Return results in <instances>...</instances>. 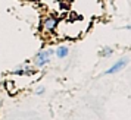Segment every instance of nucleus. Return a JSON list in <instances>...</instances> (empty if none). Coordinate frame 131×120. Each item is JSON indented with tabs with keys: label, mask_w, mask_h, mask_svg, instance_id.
<instances>
[{
	"label": "nucleus",
	"mask_w": 131,
	"mask_h": 120,
	"mask_svg": "<svg viewBox=\"0 0 131 120\" xmlns=\"http://www.w3.org/2000/svg\"><path fill=\"white\" fill-rule=\"evenodd\" d=\"M54 51L53 50H46V51H40V53L36 56L37 59V65L38 66H44V65H47L49 62H50V56L53 54Z\"/></svg>",
	"instance_id": "nucleus-1"
},
{
	"label": "nucleus",
	"mask_w": 131,
	"mask_h": 120,
	"mask_svg": "<svg viewBox=\"0 0 131 120\" xmlns=\"http://www.w3.org/2000/svg\"><path fill=\"white\" fill-rule=\"evenodd\" d=\"M128 63V59H121V60H118L115 65H113L112 67H109L106 72H105V75H112V73H118L119 70H122L125 67V65Z\"/></svg>",
	"instance_id": "nucleus-2"
},
{
	"label": "nucleus",
	"mask_w": 131,
	"mask_h": 120,
	"mask_svg": "<svg viewBox=\"0 0 131 120\" xmlns=\"http://www.w3.org/2000/svg\"><path fill=\"white\" fill-rule=\"evenodd\" d=\"M56 26V19L54 18H47L44 21V29L46 31H52Z\"/></svg>",
	"instance_id": "nucleus-3"
},
{
	"label": "nucleus",
	"mask_w": 131,
	"mask_h": 120,
	"mask_svg": "<svg viewBox=\"0 0 131 120\" xmlns=\"http://www.w3.org/2000/svg\"><path fill=\"white\" fill-rule=\"evenodd\" d=\"M56 57H59V59H63V57H66L68 56V47H65V46H60L56 51Z\"/></svg>",
	"instance_id": "nucleus-4"
},
{
	"label": "nucleus",
	"mask_w": 131,
	"mask_h": 120,
	"mask_svg": "<svg viewBox=\"0 0 131 120\" xmlns=\"http://www.w3.org/2000/svg\"><path fill=\"white\" fill-rule=\"evenodd\" d=\"M100 54L103 56V57H109V56H112V54H113V50H112V48H109V47H105L103 50H102Z\"/></svg>",
	"instance_id": "nucleus-5"
}]
</instances>
